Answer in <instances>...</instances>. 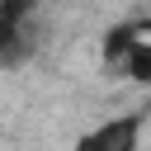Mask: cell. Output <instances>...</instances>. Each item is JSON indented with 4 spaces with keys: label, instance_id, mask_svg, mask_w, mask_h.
I'll return each instance as SVG.
<instances>
[{
    "label": "cell",
    "instance_id": "5",
    "mask_svg": "<svg viewBox=\"0 0 151 151\" xmlns=\"http://www.w3.org/2000/svg\"><path fill=\"white\" fill-rule=\"evenodd\" d=\"M0 14L14 19V24H24V19L33 14V0H0Z\"/></svg>",
    "mask_w": 151,
    "mask_h": 151
},
{
    "label": "cell",
    "instance_id": "2",
    "mask_svg": "<svg viewBox=\"0 0 151 151\" xmlns=\"http://www.w3.org/2000/svg\"><path fill=\"white\" fill-rule=\"evenodd\" d=\"M142 33H151V24H113V28L104 33V42H99V57H104L109 66H123V57L137 47Z\"/></svg>",
    "mask_w": 151,
    "mask_h": 151
},
{
    "label": "cell",
    "instance_id": "3",
    "mask_svg": "<svg viewBox=\"0 0 151 151\" xmlns=\"http://www.w3.org/2000/svg\"><path fill=\"white\" fill-rule=\"evenodd\" d=\"M123 76L132 85H151V38H137V47L123 57Z\"/></svg>",
    "mask_w": 151,
    "mask_h": 151
},
{
    "label": "cell",
    "instance_id": "4",
    "mask_svg": "<svg viewBox=\"0 0 151 151\" xmlns=\"http://www.w3.org/2000/svg\"><path fill=\"white\" fill-rule=\"evenodd\" d=\"M19 57H24V24H14V19L0 14V66H9Z\"/></svg>",
    "mask_w": 151,
    "mask_h": 151
},
{
    "label": "cell",
    "instance_id": "1",
    "mask_svg": "<svg viewBox=\"0 0 151 151\" xmlns=\"http://www.w3.org/2000/svg\"><path fill=\"white\" fill-rule=\"evenodd\" d=\"M142 132H146V113H113L104 123H94L90 132L76 137V151H142Z\"/></svg>",
    "mask_w": 151,
    "mask_h": 151
}]
</instances>
